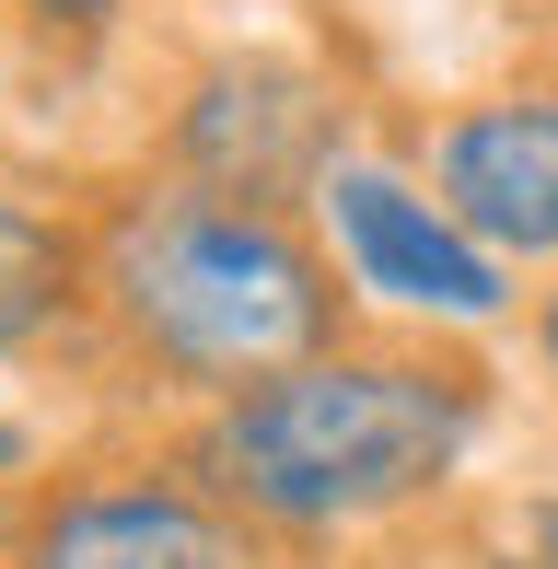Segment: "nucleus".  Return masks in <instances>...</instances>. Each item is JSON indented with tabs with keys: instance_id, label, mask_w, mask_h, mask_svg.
Returning <instances> with one entry per match:
<instances>
[{
	"instance_id": "obj_1",
	"label": "nucleus",
	"mask_w": 558,
	"mask_h": 569,
	"mask_svg": "<svg viewBox=\"0 0 558 569\" xmlns=\"http://www.w3.org/2000/svg\"><path fill=\"white\" fill-rule=\"evenodd\" d=\"M466 430H477L466 372L315 349L291 372L245 383L198 430V477L279 535H338V523H372V511L419 500L430 477H454Z\"/></svg>"
},
{
	"instance_id": "obj_2",
	"label": "nucleus",
	"mask_w": 558,
	"mask_h": 569,
	"mask_svg": "<svg viewBox=\"0 0 558 569\" xmlns=\"http://www.w3.org/2000/svg\"><path fill=\"white\" fill-rule=\"evenodd\" d=\"M106 315L163 372L245 396V383L326 349L338 279L302 256V232L279 210H245V198H210V187H163L140 210H117V232H106Z\"/></svg>"
},
{
	"instance_id": "obj_3",
	"label": "nucleus",
	"mask_w": 558,
	"mask_h": 569,
	"mask_svg": "<svg viewBox=\"0 0 558 569\" xmlns=\"http://www.w3.org/2000/svg\"><path fill=\"white\" fill-rule=\"evenodd\" d=\"M175 163L187 187L210 198H245V210H279L291 187H326L338 174V106L302 59H210L187 82V117H175Z\"/></svg>"
},
{
	"instance_id": "obj_4",
	"label": "nucleus",
	"mask_w": 558,
	"mask_h": 569,
	"mask_svg": "<svg viewBox=\"0 0 558 569\" xmlns=\"http://www.w3.org/2000/svg\"><path fill=\"white\" fill-rule=\"evenodd\" d=\"M315 210H326V232H338L349 279L385 291V302H408V315H430V326H489L500 302H512L500 256L477 244L442 198H419L408 174H385V163H338L315 187Z\"/></svg>"
},
{
	"instance_id": "obj_5",
	"label": "nucleus",
	"mask_w": 558,
	"mask_h": 569,
	"mask_svg": "<svg viewBox=\"0 0 558 569\" xmlns=\"http://www.w3.org/2000/svg\"><path fill=\"white\" fill-rule=\"evenodd\" d=\"M430 187L489 256H558V106L536 93L466 106L430 151Z\"/></svg>"
},
{
	"instance_id": "obj_6",
	"label": "nucleus",
	"mask_w": 558,
	"mask_h": 569,
	"mask_svg": "<svg viewBox=\"0 0 558 569\" xmlns=\"http://www.w3.org/2000/svg\"><path fill=\"white\" fill-rule=\"evenodd\" d=\"M12 569H245V535L187 488H82L23 535Z\"/></svg>"
},
{
	"instance_id": "obj_7",
	"label": "nucleus",
	"mask_w": 558,
	"mask_h": 569,
	"mask_svg": "<svg viewBox=\"0 0 558 569\" xmlns=\"http://www.w3.org/2000/svg\"><path fill=\"white\" fill-rule=\"evenodd\" d=\"M59 291H70V232L47 210H12V198H0V349L36 338V326L59 315Z\"/></svg>"
},
{
	"instance_id": "obj_8",
	"label": "nucleus",
	"mask_w": 558,
	"mask_h": 569,
	"mask_svg": "<svg viewBox=\"0 0 558 569\" xmlns=\"http://www.w3.org/2000/svg\"><path fill=\"white\" fill-rule=\"evenodd\" d=\"M500 569H558V500H524V523L500 535Z\"/></svg>"
},
{
	"instance_id": "obj_9",
	"label": "nucleus",
	"mask_w": 558,
	"mask_h": 569,
	"mask_svg": "<svg viewBox=\"0 0 558 569\" xmlns=\"http://www.w3.org/2000/svg\"><path fill=\"white\" fill-rule=\"evenodd\" d=\"M47 23H106V12H129V0H36Z\"/></svg>"
},
{
	"instance_id": "obj_10",
	"label": "nucleus",
	"mask_w": 558,
	"mask_h": 569,
	"mask_svg": "<svg viewBox=\"0 0 558 569\" xmlns=\"http://www.w3.org/2000/svg\"><path fill=\"white\" fill-rule=\"evenodd\" d=\"M536 349H547V372H558V291L536 302Z\"/></svg>"
},
{
	"instance_id": "obj_11",
	"label": "nucleus",
	"mask_w": 558,
	"mask_h": 569,
	"mask_svg": "<svg viewBox=\"0 0 558 569\" xmlns=\"http://www.w3.org/2000/svg\"><path fill=\"white\" fill-rule=\"evenodd\" d=\"M0 477H23V430L12 419H0Z\"/></svg>"
}]
</instances>
